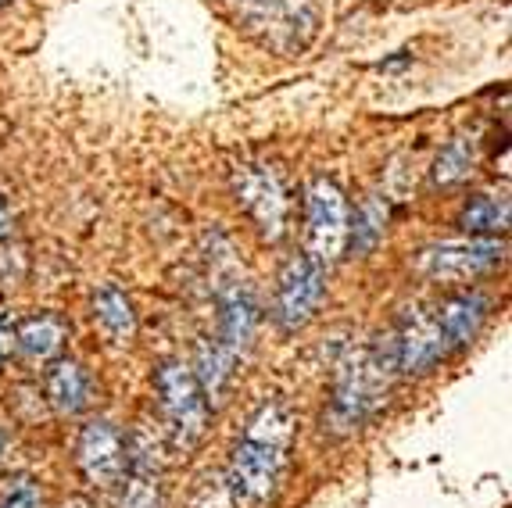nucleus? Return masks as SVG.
<instances>
[{"instance_id": "f257e3e1", "label": "nucleus", "mask_w": 512, "mask_h": 508, "mask_svg": "<svg viewBox=\"0 0 512 508\" xmlns=\"http://www.w3.org/2000/svg\"><path fill=\"white\" fill-rule=\"evenodd\" d=\"M394 373V351L391 348H351L337 362L333 376V401H330V423L337 430L359 426L387 394V380Z\"/></svg>"}, {"instance_id": "f03ea898", "label": "nucleus", "mask_w": 512, "mask_h": 508, "mask_svg": "<svg viewBox=\"0 0 512 508\" xmlns=\"http://www.w3.org/2000/svg\"><path fill=\"white\" fill-rule=\"evenodd\" d=\"M226 8L251 40L276 54L305 51L319 26L312 0H226Z\"/></svg>"}, {"instance_id": "7ed1b4c3", "label": "nucleus", "mask_w": 512, "mask_h": 508, "mask_svg": "<svg viewBox=\"0 0 512 508\" xmlns=\"http://www.w3.org/2000/svg\"><path fill=\"white\" fill-rule=\"evenodd\" d=\"M154 387H158V405L165 412L172 441L180 444V448H194L205 437L208 401L201 394V387H197L190 365L180 362V358L162 362L158 365V376H154Z\"/></svg>"}, {"instance_id": "20e7f679", "label": "nucleus", "mask_w": 512, "mask_h": 508, "mask_svg": "<svg viewBox=\"0 0 512 508\" xmlns=\"http://www.w3.org/2000/svg\"><path fill=\"white\" fill-rule=\"evenodd\" d=\"M505 244L495 237H462V240H441L419 251L416 269L427 280L441 283H462L473 276H484L487 269H495L502 262Z\"/></svg>"}, {"instance_id": "39448f33", "label": "nucleus", "mask_w": 512, "mask_h": 508, "mask_svg": "<svg viewBox=\"0 0 512 508\" xmlns=\"http://www.w3.org/2000/svg\"><path fill=\"white\" fill-rule=\"evenodd\" d=\"M305 212H308V226H305V247H308V258L319 265H330L341 258L344 244H348V201L337 187H333L330 179H316L312 187H308V201H305Z\"/></svg>"}, {"instance_id": "423d86ee", "label": "nucleus", "mask_w": 512, "mask_h": 508, "mask_svg": "<svg viewBox=\"0 0 512 508\" xmlns=\"http://www.w3.org/2000/svg\"><path fill=\"white\" fill-rule=\"evenodd\" d=\"M280 444H269V441H255V437H244V441L233 448L230 458V483L237 487V494L251 505H262L276 494L283 480V466H287V458H283Z\"/></svg>"}, {"instance_id": "0eeeda50", "label": "nucleus", "mask_w": 512, "mask_h": 508, "mask_svg": "<svg viewBox=\"0 0 512 508\" xmlns=\"http://www.w3.org/2000/svg\"><path fill=\"white\" fill-rule=\"evenodd\" d=\"M326 290V265L312 262L308 254H298L287 262L276 287V319L283 330H298L316 315Z\"/></svg>"}, {"instance_id": "6e6552de", "label": "nucleus", "mask_w": 512, "mask_h": 508, "mask_svg": "<svg viewBox=\"0 0 512 508\" xmlns=\"http://www.w3.org/2000/svg\"><path fill=\"white\" fill-rule=\"evenodd\" d=\"M391 351H394V369H402V373H427V369H434L444 358L448 344H444L441 330H437L434 315L409 308L391 337Z\"/></svg>"}, {"instance_id": "1a4fd4ad", "label": "nucleus", "mask_w": 512, "mask_h": 508, "mask_svg": "<svg viewBox=\"0 0 512 508\" xmlns=\"http://www.w3.org/2000/svg\"><path fill=\"white\" fill-rule=\"evenodd\" d=\"M215 297H219V344L230 355L248 351L258 326V301L251 287L240 280L237 272L215 276Z\"/></svg>"}, {"instance_id": "9d476101", "label": "nucleus", "mask_w": 512, "mask_h": 508, "mask_svg": "<svg viewBox=\"0 0 512 508\" xmlns=\"http://www.w3.org/2000/svg\"><path fill=\"white\" fill-rule=\"evenodd\" d=\"M237 201L251 212V219L262 226L265 237H280L287 222V190L280 176L265 165H248L237 172Z\"/></svg>"}, {"instance_id": "9b49d317", "label": "nucleus", "mask_w": 512, "mask_h": 508, "mask_svg": "<svg viewBox=\"0 0 512 508\" xmlns=\"http://www.w3.org/2000/svg\"><path fill=\"white\" fill-rule=\"evenodd\" d=\"M79 469L94 487H115L126 473V441L111 423H90L79 433Z\"/></svg>"}, {"instance_id": "f8f14e48", "label": "nucleus", "mask_w": 512, "mask_h": 508, "mask_svg": "<svg viewBox=\"0 0 512 508\" xmlns=\"http://www.w3.org/2000/svg\"><path fill=\"white\" fill-rule=\"evenodd\" d=\"M434 319H437V330H441L448 348H466L487 319V297L484 294H455L452 301H444V308L434 315Z\"/></svg>"}, {"instance_id": "ddd939ff", "label": "nucleus", "mask_w": 512, "mask_h": 508, "mask_svg": "<svg viewBox=\"0 0 512 508\" xmlns=\"http://www.w3.org/2000/svg\"><path fill=\"white\" fill-rule=\"evenodd\" d=\"M233 358L237 355H230L219 340H201V344H197V369H190V373H194V380H197V387H201V394H205V401H212V405H219L222 394H226V387H230Z\"/></svg>"}, {"instance_id": "4468645a", "label": "nucleus", "mask_w": 512, "mask_h": 508, "mask_svg": "<svg viewBox=\"0 0 512 508\" xmlns=\"http://www.w3.org/2000/svg\"><path fill=\"white\" fill-rule=\"evenodd\" d=\"M47 401L58 408L61 415H76L90 405V376L83 373V365L76 362H58L47 373Z\"/></svg>"}, {"instance_id": "2eb2a0df", "label": "nucleus", "mask_w": 512, "mask_h": 508, "mask_svg": "<svg viewBox=\"0 0 512 508\" xmlns=\"http://www.w3.org/2000/svg\"><path fill=\"white\" fill-rule=\"evenodd\" d=\"M94 319H97V326L108 333V340H115V344H126V340L137 333L133 301H129L115 283H104L94 294Z\"/></svg>"}, {"instance_id": "dca6fc26", "label": "nucleus", "mask_w": 512, "mask_h": 508, "mask_svg": "<svg viewBox=\"0 0 512 508\" xmlns=\"http://www.w3.org/2000/svg\"><path fill=\"white\" fill-rule=\"evenodd\" d=\"M65 344V322L58 315H36L15 330V348L26 358H54Z\"/></svg>"}, {"instance_id": "f3484780", "label": "nucleus", "mask_w": 512, "mask_h": 508, "mask_svg": "<svg viewBox=\"0 0 512 508\" xmlns=\"http://www.w3.org/2000/svg\"><path fill=\"white\" fill-rule=\"evenodd\" d=\"M462 229L470 237H495L509 229V197L505 194H477L462 208Z\"/></svg>"}, {"instance_id": "a211bd4d", "label": "nucleus", "mask_w": 512, "mask_h": 508, "mask_svg": "<svg viewBox=\"0 0 512 508\" xmlns=\"http://www.w3.org/2000/svg\"><path fill=\"white\" fill-rule=\"evenodd\" d=\"M477 165V140L473 136H455L452 144L444 147L434 161V183L452 187L459 179H466Z\"/></svg>"}, {"instance_id": "6ab92c4d", "label": "nucleus", "mask_w": 512, "mask_h": 508, "mask_svg": "<svg viewBox=\"0 0 512 508\" xmlns=\"http://www.w3.org/2000/svg\"><path fill=\"white\" fill-rule=\"evenodd\" d=\"M244 437H255V441H269V444H280V448H287L294 437V415L287 405H280V401H269V405H262L255 412V419L248 423V433Z\"/></svg>"}, {"instance_id": "aec40b11", "label": "nucleus", "mask_w": 512, "mask_h": 508, "mask_svg": "<svg viewBox=\"0 0 512 508\" xmlns=\"http://www.w3.org/2000/svg\"><path fill=\"white\" fill-rule=\"evenodd\" d=\"M194 505L197 508H248V501L237 494V487L230 483V476H219V480L201 483Z\"/></svg>"}, {"instance_id": "412c9836", "label": "nucleus", "mask_w": 512, "mask_h": 508, "mask_svg": "<svg viewBox=\"0 0 512 508\" xmlns=\"http://www.w3.org/2000/svg\"><path fill=\"white\" fill-rule=\"evenodd\" d=\"M384 222H387V208L380 201H366L362 204V215H359V226H355V244L362 251L376 244V240L384 237Z\"/></svg>"}, {"instance_id": "4be33fe9", "label": "nucleus", "mask_w": 512, "mask_h": 508, "mask_svg": "<svg viewBox=\"0 0 512 508\" xmlns=\"http://www.w3.org/2000/svg\"><path fill=\"white\" fill-rule=\"evenodd\" d=\"M0 508H40V491L33 480H15L0 494Z\"/></svg>"}, {"instance_id": "5701e85b", "label": "nucleus", "mask_w": 512, "mask_h": 508, "mask_svg": "<svg viewBox=\"0 0 512 508\" xmlns=\"http://www.w3.org/2000/svg\"><path fill=\"white\" fill-rule=\"evenodd\" d=\"M11 351H15V326H11V322L0 315V365L8 362Z\"/></svg>"}, {"instance_id": "b1692460", "label": "nucleus", "mask_w": 512, "mask_h": 508, "mask_svg": "<svg viewBox=\"0 0 512 508\" xmlns=\"http://www.w3.org/2000/svg\"><path fill=\"white\" fill-rule=\"evenodd\" d=\"M11 233V215H8V204L0 201V237H8Z\"/></svg>"}, {"instance_id": "393cba45", "label": "nucleus", "mask_w": 512, "mask_h": 508, "mask_svg": "<svg viewBox=\"0 0 512 508\" xmlns=\"http://www.w3.org/2000/svg\"><path fill=\"white\" fill-rule=\"evenodd\" d=\"M4 4H11V0H0V8H4Z\"/></svg>"}]
</instances>
